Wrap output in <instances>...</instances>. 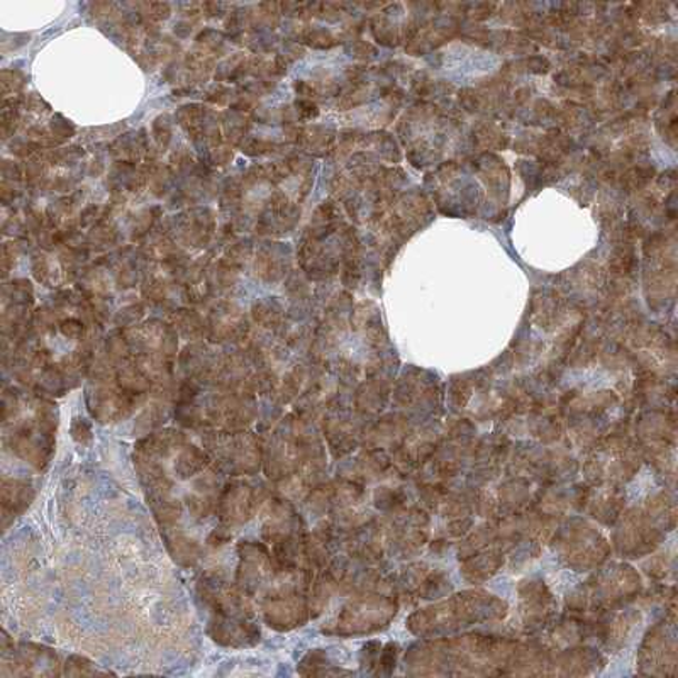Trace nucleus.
Listing matches in <instances>:
<instances>
[{
	"label": "nucleus",
	"instance_id": "nucleus-1",
	"mask_svg": "<svg viewBox=\"0 0 678 678\" xmlns=\"http://www.w3.org/2000/svg\"><path fill=\"white\" fill-rule=\"evenodd\" d=\"M58 422L57 406L50 400L29 399L19 390H6L4 445L19 460L37 470H47L57 448Z\"/></svg>",
	"mask_w": 678,
	"mask_h": 678
},
{
	"label": "nucleus",
	"instance_id": "nucleus-2",
	"mask_svg": "<svg viewBox=\"0 0 678 678\" xmlns=\"http://www.w3.org/2000/svg\"><path fill=\"white\" fill-rule=\"evenodd\" d=\"M202 441L215 467L229 477L257 475L263 463L260 438L248 429L241 431L206 429Z\"/></svg>",
	"mask_w": 678,
	"mask_h": 678
},
{
	"label": "nucleus",
	"instance_id": "nucleus-3",
	"mask_svg": "<svg viewBox=\"0 0 678 678\" xmlns=\"http://www.w3.org/2000/svg\"><path fill=\"white\" fill-rule=\"evenodd\" d=\"M134 467L158 526L168 528V526L179 525L183 506L173 492L176 482L168 475L167 468L161 465L160 460L136 453Z\"/></svg>",
	"mask_w": 678,
	"mask_h": 678
},
{
	"label": "nucleus",
	"instance_id": "nucleus-4",
	"mask_svg": "<svg viewBox=\"0 0 678 678\" xmlns=\"http://www.w3.org/2000/svg\"><path fill=\"white\" fill-rule=\"evenodd\" d=\"M143 400V397L126 392L114 379L109 382L108 377L102 376L96 379L86 393L87 409L100 425L124 421Z\"/></svg>",
	"mask_w": 678,
	"mask_h": 678
},
{
	"label": "nucleus",
	"instance_id": "nucleus-5",
	"mask_svg": "<svg viewBox=\"0 0 678 678\" xmlns=\"http://www.w3.org/2000/svg\"><path fill=\"white\" fill-rule=\"evenodd\" d=\"M202 415L203 428L241 431L257 419V402L248 393H221L203 403Z\"/></svg>",
	"mask_w": 678,
	"mask_h": 678
},
{
	"label": "nucleus",
	"instance_id": "nucleus-6",
	"mask_svg": "<svg viewBox=\"0 0 678 678\" xmlns=\"http://www.w3.org/2000/svg\"><path fill=\"white\" fill-rule=\"evenodd\" d=\"M273 577V560L267 547L258 541H241L238 545L236 587L247 597H257Z\"/></svg>",
	"mask_w": 678,
	"mask_h": 678
},
{
	"label": "nucleus",
	"instance_id": "nucleus-7",
	"mask_svg": "<svg viewBox=\"0 0 678 678\" xmlns=\"http://www.w3.org/2000/svg\"><path fill=\"white\" fill-rule=\"evenodd\" d=\"M258 506H260L258 487L236 477L222 487L216 515L226 528L238 529L257 516Z\"/></svg>",
	"mask_w": 678,
	"mask_h": 678
},
{
	"label": "nucleus",
	"instance_id": "nucleus-8",
	"mask_svg": "<svg viewBox=\"0 0 678 678\" xmlns=\"http://www.w3.org/2000/svg\"><path fill=\"white\" fill-rule=\"evenodd\" d=\"M197 594L211 615L240 616L253 615L248 606L250 597L218 574H206L197 582Z\"/></svg>",
	"mask_w": 678,
	"mask_h": 678
},
{
	"label": "nucleus",
	"instance_id": "nucleus-9",
	"mask_svg": "<svg viewBox=\"0 0 678 678\" xmlns=\"http://www.w3.org/2000/svg\"><path fill=\"white\" fill-rule=\"evenodd\" d=\"M208 635L219 647L251 648L261 639V631L253 615H212L208 622Z\"/></svg>",
	"mask_w": 678,
	"mask_h": 678
},
{
	"label": "nucleus",
	"instance_id": "nucleus-10",
	"mask_svg": "<svg viewBox=\"0 0 678 678\" xmlns=\"http://www.w3.org/2000/svg\"><path fill=\"white\" fill-rule=\"evenodd\" d=\"M2 665L4 668L11 667L8 675H19V677H50L58 675V657L50 648L34 645V642H21L12 650L2 651Z\"/></svg>",
	"mask_w": 678,
	"mask_h": 678
},
{
	"label": "nucleus",
	"instance_id": "nucleus-11",
	"mask_svg": "<svg viewBox=\"0 0 678 678\" xmlns=\"http://www.w3.org/2000/svg\"><path fill=\"white\" fill-rule=\"evenodd\" d=\"M222 475L225 473L216 467L202 471L199 479L193 482L192 489L187 492L186 506L193 519L206 521L209 516L218 511L219 496L225 487Z\"/></svg>",
	"mask_w": 678,
	"mask_h": 678
},
{
	"label": "nucleus",
	"instance_id": "nucleus-12",
	"mask_svg": "<svg viewBox=\"0 0 678 678\" xmlns=\"http://www.w3.org/2000/svg\"><path fill=\"white\" fill-rule=\"evenodd\" d=\"M187 445L186 432L180 429L164 428L157 429L150 435L141 438L136 443V455L141 457L153 458V460H167V458L176 457L180 450Z\"/></svg>",
	"mask_w": 678,
	"mask_h": 678
},
{
	"label": "nucleus",
	"instance_id": "nucleus-13",
	"mask_svg": "<svg viewBox=\"0 0 678 678\" xmlns=\"http://www.w3.org/2000/svg\"><path fill=\"white\" fill-rule=\"evenodd\" d=\"M37 497V487L32 486L28 479H4L2 480V519L4 529L9 522L14 521L19 516L28 511L32 500Z\"/></svg>",
	"mask_w": 678,
	"mask_h": 678
},
{
	"label": "nucleus",
	"instance_id": "nucleus-14",
	"mask_svg": "<svg viewBox=\"0 0 678 678\" xmlns=\"http://www.w3.org/2000/svg\"><path fill=\"white\" fill-rule=\"evenodd\" d=\"M164 548L177 565L183 568L193 567L200 560L202 548L196 539L190 538L179 525L161 528Z\"/></svg>",
	"mask_w": 678,
	"mask_h": 678
},
{
	"label": "nucleus",
	"instance_id": "nucleus-15",
	"mask_svg": "<svg viewBox=\"0 0 678 678\" xmlns=\"http://www.w3.org/2000/svg\"><path fill=\"white\" fill-rule=\"evenodd\" d=\"M212 460L209 457L206 448L196 447V445L187 443L173 460V475L177 480H190L199 477L202 471L211 467Z\"/></svg>",
	"mask_w": 678,
	"mask_h": 678
},
{
	"label": "nucleus",
	"instance_id": "nucleus-16",
	"mask_svg": "<svg viewBox=\"0 0 678 678\" xmlns=\"http://www.w3.org/2000/svg\"><path fill=\"white\" fill-rule=\"evenodd\" d=\"M63 674L67 677H100V675H109L111 671L100 670L92 660L82 655H72L67 658Z\"/></svg>",
	"mask_w": 678,
	"mask_h": 678
},
{
	"label": "nucleus",
	"instance_id": "nucleus-17",
	"mask_svg": "<svg viewBox=\"0 0 678 678\" xmlns=\"http://www.w3.org/2000/svg\"><path fill=\"white\" fill-rule=\"evenodd\" d=\"M70 435L79 445H89L92 441V425L86 418H76L70 426Z\"/></svg>",
	"mask_w": 678,
	"mask_h": 678
},
{
	"label": "nucleus",
	"instance_id": "nucleus-18",
	"mask_svg": "<svg viewBox=\"0 0 678 678\" xmlns=\"http://www.w3.org/2000/svg\"><path fill=\"white\" fill-rule=\"evenodd\" d=\"M179 328L189 336H197L203 331L202 322H200V319L197 318L196 315H192V312L179 316Z\"/></svg>",
	"mask_w": 678,
	"mask_h": 678
},
{
	"label": "nucleus",
	"instance_id": "nucleus-19",
	"mask_svg": "<svg viewBox=\"0 0 678 678\" xmlns=\"http://www.w3.org/2000/svg\"><path fill=\"white\" fill-rule=\"evenodd\" d=\"M232 529L226 528L225 525H219L215 531L209 535L208 542L209 547L221 548L225 547L226 542L231 541Z\"/></svg>",
	"mask_w": 678,
	"mask_h": 678
}]
</instances>
